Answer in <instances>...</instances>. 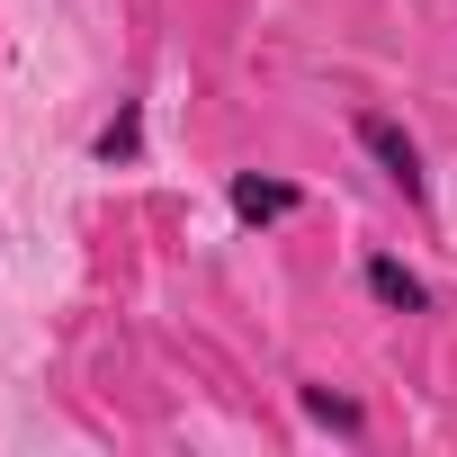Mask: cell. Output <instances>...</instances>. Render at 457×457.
Listing matches in <instances>:
<instances>
[{
  "label": "cell",
  "mask_w": 457,
  "mask_h": 457,
  "mask_svg": "<svg viewBox=\"0 0 457 457\" xmlns=\"http://www.w3.org/2000/svg\"><path fill=\"white\" fill-rule=\"evenodd\" d=\"M359 144H368V162L412 197V206H430V170H421V144L403 135V117H386V108H359Z\"/></svg>",
  "instance_id": "6da1fadb"
},
{
  "label": "cell",
  "mask_w": 457,
  "mask_h": 457,
  "mask_svg": "<svg viewBox=\"0 0 457 457\" xmlns=\"http://www.w3.org/2000/svg\"><path fill=\"white\" fill-rule=\"evenodd\" d=\"M224 206H234L243 224H287L305 206V188L296 179H270V170H234V179H224Z\"/></svg>",
  "instance_id": "7a4b0ae2"
},
{
  "label": "cell",
  "mask_w": 457,
  "mask_h": 457,
  "mask_svg": "<svg viewBox=\"0 0 457 457\" xmlns=\"http://www.w3.org/2000/svg\"><path fill=\"white\" fill-rule=\"evenodd\" d=\"M359 278H368V296H377L386 314H430V287H421L395 252H368V270H359Z\"/></svg>",
  "instance_id": "3957f363"
},
{
  "label": "cell",
  "mask_w": 457,
  "mask_h": 457,
  "mask_svg": "<svg viewBox=\"0 0 457 457\" xmlns=\"http://www.w3.org/2000/svg\"><path fill=\"white\" fill-rule=\"evenodd\" d=\"M90 162H99V170H126V162H144V99H117V117L90 135Z\"/></svg>",
  "instance_id": "277c9868"
},
{
  "label": "cell",
  "mask_w": 457,
  "mask_h": 457,
  "mask_svg": "<svg viewBox=\"0 0 457 457\" xmlns=\"http://www.w3.org/2000/svg\"><path fill=\"white\" fill-rule=\"evenodd\" d=\"M296 403H305V421H323V430H341V439L368 430V412H359L350 395H332V386H296Z\"/></svg>",
  "instance_id": "5b68a950"
}]
</instances>
